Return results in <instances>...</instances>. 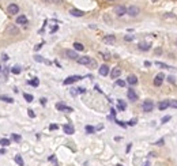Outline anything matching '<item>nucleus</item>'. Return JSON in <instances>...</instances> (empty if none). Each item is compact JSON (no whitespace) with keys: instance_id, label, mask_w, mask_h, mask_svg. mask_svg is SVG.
<instances>
[{"instance_id":"42","label":"nucleus","mask_w":177,"mask_h":166,"mask_svg":"<svg viewBox=\"0 0 177 166\" xmlns=\"http://www.w3.org/2000/svg\"><path fill=\"white\" fill-rule=\"evenodd\" d=\"M42 45H44V42H41V44H38V45H35L34 46V50H40L41 48H42Z\"/></svg>"},{"instance_id":"2","label":"nucleus","mask_w":177,"mask_h":166,"mask_svg":"<svg viewBox=\"0 0 177 166\" xmlns=\"http://www.w3.org/2000/svg\"><path fill=\"white\" fill-rule=\"evenodd\" d=\"M6 33L8 36H17V34H19V29H18L17 25H8L6 27Z\"/></svg>"},{"instance_id":"1","label":"nucleus","mask_w":177,"mask_h":166,"mask_svg":"<svg viewBox=\"0 0 177 166\" xmlns=\"http://www.w3.org/2000/svg\"><path fill=\"white\" fill-rule=\"evenodd\" d=\"M142 109H143V112H146V113L153 112V109H154V102L150 101V99H146V101L143 102V105H142Z\"/></svg>"},{"instance_id":"54","label":"nucleus","mask_w":177,"mask_h":166,"mask_svg":"<svg viewBox=\"0 0 177 166\" xmlns=\"http://www.w3.org/2000/svg\"><path fill=\"white\" fill-rule=\"evenodd\" d=\"M131 147H132V146H131V143H129V144H128V146H127V153H128L129 150H131Z\"/></svg>"},{"instance_id":"22","label":"nucleus","mask_w":177,"mask_h":166,"mask_svg":"<svg viewBox=\"0 0 177 166\" xmlns=\"http://www.w3.org/2000/svg\"><path fill=\"white\" fill-rule=\"evenodd\" d=\"M34 60H35V61H38V63L50 64V61H48V60H45V59H42V56H40V54H35V56H34Z\"/></svg>"},{"instance_id":"61","label":"nucleus","mask_w":177,"mask_h":166,"mask_svg":"<svg viewBox=\"0 0 177 166\" xmlns=\"http://www.w3.org/2000/svg\"><path fill=\"white\" fill-rule=\"evenodd\" d=\"M117 166H123V165H117Z\"/></svg>"},{"instance_id":"5","label":"nucleus","mask_w":177,"mask_h":166,"mask_svg":"<svg viewBox=\"0 0 177 166\" xmlns=\"http://www.w3.org/2000/svg\"><path fill=\"white\" fill-rule=\"evenodd\" d=\"M80 79H83L82 76H79V75H72V76H68L67 79H64V85H72V83H75V82L80 81Z\"/></svg>"},{"instance_id":"10","label":"nucleus","mask_w":177,"mask_h":166,"mask_svg":"<svg viewBox=\"0 0 177 166\" xmlns=\"http://www.w3.org/2000/svg\"><path fill=\"white\" fill-rule=\"evenodd\" d=\"M56 109H57V110H60V112H74V109H72V108L67 106V105H64V103H62V102L56 103Z\"/></svg>"},{"instance_id":"9","label":"nucleus","mask_w":177,"mask_h":166,"mask_svg":"<svg viewBox=\"0 0 177 166\" xmlns=\"http://www.w3.org/2000/svg\"><path fill=\"white\" fill-rule=\"evenodd\" d=\"M164 79H165V75L162 74V72H161V74H158V75H157V76L154 78V82H153V83H154V86L159 87V86L164 83Z\"/></svg>"},{"instance_id":"17","label":"nucleus","mask_w":177,"mask_h":166,"mask_svg":"<svg viewBox=\"0 0 177 166\" xmlns=\"http://www.w3.org/2000/svg\"><path fill=\"white\" fill-rule=\"evenodd\" d=\"M17 25H25L26 26L27 25V18H26V15H18L17 17Z\"/></svg>"},{"instance_id":"26","label":"nucleus","mask_w":177,"mask_h":166,"mask_svg":"<svg viewBox=\"0 0 177 166\" xmlns=\"http://www.w3.org/2000/svg\"><path fill=\"white\" fill-rule=\"evenodd\" d=\"M84 45L80 44V42H74V50H83Z\"/></svg>"},{"instance_id":"6","label":"nucleus","mask_w":177,"mask_h":166,"mask_svg":"<svg viewBox=\"0 0 177 166\" xmlns=\"http://www.w3.org/2000/svg\"><path fill=\"white\" fill-rule=\"evenodd\" d=\"M64 54H66L67 59H71V60H76V59L79 57V56H78V53H76V50H72V49L64 50Z\"/></svg>"},{"instance_id":"30","label":"nucleus","mask_w":177,"mask_h":166,"mask_svg":"<svg viewBox=\"0 0 177 166\" xmlns=\"http://www.w3.org/2000/svg\"><path fill=\"white\" fill-rule=\"evenodd\" d=\"M0 144H1L3 147H7V146H10V140L3 138V139H0Z\"/></svg>"},{"instance_id":"35","label":"nucleus","mask_w":177,"mask_h":166,"mask_svg":"<svg viewBox=\"0 0 177 166\" xmlns=\"http://www.w3.org/2000/svg\"><path fill=\"white\" fill-rule=\"evenodd\" d=\"M133 38H135L133 36H125V37H124V41H127V42H131V41H133Z\"/></svg>"},{"instance_id":"47","label":"nucleus","mask_w":177,"mask_h":166,"mask_svg":"<svg viewBox=\"0 0 177 166\" xmlns=\"http://www.w3.org/2000/svg\"><path fill=\"white\" fill-rule=\"evenodd\" d=\"M8 56H7V54H1V60H4V61H7V60H8Z\"/></svg>"},{"instance_id":"37","label":"nucleus","mask_w":177,"mask_h":166,"mask_svg":"<svg viewBox=\"0 0 177 166\" xmlns=\"http://www.w3.org/2000/svg\"><path fill=\"white\" fill-rule=\"evenodd\" d=\"M78 94H84V93H86V89H84V87H78Z\"/></svg>"},{"instance_id":"59","label":"nucleus","mask_w":177,"mask_h":166,"mask_svg":"<svg viewBox=\"0 0 177 166\" xmlns=\"http://www.w3.org/2000/svg\"><path fill=\"white\" fill-rule=\"evenodd\" d=\"M151 1H157V0H151Z\"/></svg>"},{"instance_id":"19","label":"nucleus","mask_w":177,"mask_h":166,"mask_svg":"<svg viewBox=\"0 0 177 166\" xmlns=\"http://www.w3.org/2000/svg\"><path fill=\"white\" fill-rule=\"evenodd\" d=\"M127 82H128V85H131V86L138 85V76H136V75H128Z\"/></svg>"},{"instance_id":"3","label":"nucleus","mask_w":177,"mask_h":166,"mask_svg":"<svg viewBox=\"0 0 177 166\" xmlns=\"http://www.w3.org/2000/svg\"><path fill=\"white\" fill-rule=\"evenodd\" d=\"M7 12H8V15H17V14L19 12V6L15 4V3L8 4V7H7Z\"/></svg>"},{"instance_id":"11","label":"nucleus","mask_w":177,"mask_h":166,"mask_svg":"<svg viewBox=\"0 0 177 166\" xmlns=\"http://www.w3.org/2000/svg\"><path fill=\"white\" fill-rule=\"evenodd\" d=\"M115 12L117 17H123V15H125L127 14V8L124 7V6H117L115 8Z\"/></svg>"},{"instance_id":"41","label":"nucleus","mask_w":177,"mask_h":166,"mask_svg":"<svg viewBox=\"0 0 177 166\" xmlns=\"http://www.w3.org/2000/svg\"><path fill=\"white\" fill-rule=\"evenodd\" d=\"M116 123H117V124H119L120 127H123V128H125V127H127V124H125V123L120 121V120H116Z\"/></svg>"},{"instance_id":"34","label":"nucleus","mask_w":177,"mask_h":166,"mask_svg":"<svg viewBox=\"0 0 177 166\" xmlns=\"http://www.w3.org/2000/svg\"><path fill=\"white\" fill-rule=\"evenodd\" d=\"M116 85L120 86V87H124V86H125V81H123V79H117V81H116Z\"/></svg>"},{"instance_id":"38","label":"nucleus","mask_w":177,"mask_h":166,"mask_svg":"<svg viewBox=\"0 0 177 166\" xmlns=\"http://www.w3.org/2000/svg\"><path fill=\"white\" fill-rule=\"evenodd\" d=\"M164 143H165L164 139H159V140H157L154 144H155V146H164Z\"/></svg>"},{"instance_id":"29","label":"nucleus","mask_w":177,"mask_h":166,"mask_svg":"<svg viewBox=\"0 0 177 166\" xmlns=\"http://www.w3.org/2000/svg\"><path fill=\"white\" fill-rule=\"evenodd\" d=\"M84 129H86V132H87V134H94V132H95V128H94V127H91V125H86V128H84Z\"/></svg>"},{"instance_id":"45","label":"nucleus","mask_w":177,"mask_h":166,"mask_svg":"<svg viewBox=\"0 0 177 166\" xmlns=\"http://www.w3.org/2000/svg\"><path fill=\"white\" fill-rule=\"evenodd\" d=\"M88 65H90V67H97V61H95V60H91Z\"/></svg>"},{"instance_id":"18","label":"nucleus","mask_w":177,"mask_h":166,"mask_svg":"<svg viewBox=\"0 0 177 166\" xmlns=\"http://www.w3.org/2000/svg\"><path fill=\"white\" fill-rule=\"evenodd\" d=\"M138 48L140 50H143V52H147V50H150L151 45L149 44V42H139V45H138Z\"/></svg>"},{"instance_id":"56","label":"nucleus","mask_w":177,"mask_h":166,"mask_svg":"<svg viewBox=\"0 0 177 166\" xmlns=\"http://www.w3.org/2000/svg\"><path fill=\"white\" fill-rule=\"evenodd\" d=\"M145 166H149V162H146V163H145Z\"/></svg>"},{"instance_id":"33","label":"nucleus","mask_w":177,"mask_h":166,"mask_svg":"<svg viewBox=\"0 0 177 166\" xmlns=\"http://www.w3.org/2000/svg\"><path fill=\"white\" fill-rule=\"evenodd\" d=\"M169 106L173 109H177V99H172V101H169Z\"/></svg>"},{"instance_id":"60","label":"nucleus","mask_w":177,"mask_h":166,"mask_svg":"<svg viewBox=\"0 0 177 166\" xmlns=\"http://www.w3.org/2000/svg\"><path fill=\"white\" fill-rule=\"evenodd\" d=\"M176 46H177V40H176Z\"/></svg>"},{"instance_id":"32","label":"nucleus","mask_w":177,"mask_h":166,"mask_svg":"<svg viewBox=\"0 0 177 166\" xmlns=\"http://www.w3.org/2000/svg\"><path fill=\"white\" fill-rule=\"evenodd\" d=\"M11 139H12L14 142H21V140H22V138H21L19 135H17V134H12V135H11Z\"/></svg>"},{"instance_id":"21","label":"nucleus","mask_w":177,"mask_h":166,"mask_svg":"<svg viewBox=\"0 0 177 166\" xmlns=\"http://www.w3.org/2000/svg\"><path fill=\"white\" fill-rule=\"evenodd\" d=\"M169 108V101H161L158 103V109L159 110H165V109Z\"/></svg>"},{"instance_id":"40","label":"nucleus","mask_w":177,"mask_h":166,"mask_svg":"<svg viewBox=\"0 0 177 166\" xmlns=\"http://www.w3.org/2000/svg\"><path fill=\"white\" fill-rule=\"evenodd\" d=\"M170 118H172V117H170V116H165L164 118L161 120V123H162V124H165V123H168L169 120H170Z\"/></svg>"},{"instance_id":"20","label":"nucleus","mask_w":177,"mask_h":166,"mask_svg":"<svg viewBox=\"0 0 177 166\" xmlns=\"http://www.w3.org/2000/svg\"><path fill=\"white\" fill-rule=\"evenodd\" d=\"M125 108H127V103L124 102L123 99H117V109L123 112V110H125Z\"/></svg>"},{"instance_id":"8","label":"nucleus","mask_w":177,"mask_h":166,"mask_svg":"<svg viewBox=\"0 0 177 166\" xmlns=\"http://www.w3.org/2000/svg\"><path fill=\"white\" fill-rule=\"evenodd\" d=\"M127 97H128V99L131 101V102L138 101V94H136V91H135L133 89H128V91H127Z\"/></svg>"},{"instance_id":"14","label":"nucleus","mask_w":177,"mask_h":166,"mask_svg":"<svg viewBox=\"0 0 177 166\" xmlns=\"http://www.w3.org/2000/svg\"><path fill=\"white\" fill-rule=\"evenodd\" d=\"M70 14L72 15V17L80 18V17H83V15H84V11H82V10H78V8H71L70 10Z\"/></svg>"},{"instance_id":"4","label":"nucleus","mask_w":177,"mask_h":166,"mask_svg":"<svg viewBox=\"0 0 177 166\" xmlns=\"http://www.w3.org/2000/svg\"><path fill=\"white\" fill-rule=\"evenodd\" d=\"M139 12H140V10L136 6H129L128 8H127V14H128L129 17H138Z\"/></svg>"},{"instance_id":"36","label":"nucleus","mask_w":177,"mask_h":166,"mask_svg":"<svg viewBox=\"0 0 177 166\" xmlns=\"http://www.w3.org/2000/svg\"><path fill=\"white\" fill-rule=\"evenodd\" d=\"M27 114H29V117H31V118H34V117H35L34 110H31V109H29V110H27Z\"/></svg>"},{"instance_id":"16","label":"nucleus","mask_w":177,"mask_h":166,"mask_svg":"<svg viewBox=\"0 0 177 166\" xmlns=\"http://www.w3.org/2000/svg\"><path fill=\"white\" fill-rule=\"evenodd\" d=\"M63 131H64V134H67V135H72L75 132V128L71 125V124H66V125H63Z\"/></svg>"},{"instance_id":"24","label":"nucleus","mask_w":177,"mask_h":166,"mask_svg":"<svg viewBox=\"0 0 177 166\" xmlns=\"http://www.w3.org/2000/svg\"><path fill=\"white\" fill-rule=\"evenodd\" d=\"M30 86H33V87H38V85H40V81H38V78H33L31 81L27 82Z\"/></svg>"},{"instance_id":"49","label":"nucleus","mask_w":177,"mask_h":166,"mask_svg":"<svg viewBox=\"0 0 177 166\" xmlns=\"http://www.w3.org/2000/svg\"><path fill=\"white\" fill-rule=\"evenodd\" d=\"M168 81H169V83H174V78H173V76H168Z\"/></svg>"},{"instance_id":"48","label":"nucleus","mask_w":177,"mask_h":166,"mask_svg":"<svg viewBox=\"0 0 177 166\" xmlns=\"http://www.w3.org/2000/svg\"><path fill=\"white\" fill-rule=\"evenodd\" d=\"M52 3H55V4H62L63 0H52Z\"/></svg>"},{"instance_id":"55","label":"nucleus","mask_w":177,"mask_h":166,"mask_svg":"<svg viewBox=\"0 0 177 166\" xmlns=\"http://www.w3.org/2000/svg\"><path fill=\"white\" fill-rule=\"evenodd\" d=\"M44 3H52V0H42Z\"/></svg>"},{"instance_id":"39","label":"nucleus","mask_w":177,"mask_h":166,"mask_svg":"<svg viewBox=\"0 0 177 166\" xmlns=\"http://www.w3.org/2000/svg\"><path fill=\"white\" fill-rule=\"evenodd\" d=\"M136 121H138L136 118H131V120H129V121H128V125L133 127V125H135V124H136Z\"/></svg>"},{"instance_id":"53","label":"nucleus","mask_w":177,"mask_h":166,"mask_svg":"<svg viewBox=\"0 0 177 166\" xmlns=\"http://www.w3.org/2000/svg\"><path fill=\"white\" fill-rule=\"evenodd\" d=\"M145 65H146V67H150L151 63H150V61H145Z\"/></svg>"},{"instance_id":"51","label":"nucleus","mask_w":177,"mask_h":166,"mask_svg":"<svg viewBox=\"0 0 177 166\" xmlns=\"http://www.w3.org/2000/svg\"><path fill=\"white\" fill-rule=\"evenodd\" d=\"M41 105H46V98H41Z\"/></svg>"},{"instance_id":"44","label":"nucleus","mask_w":177,"mask_h":166,"mask_svg":"<svg viewBox=\"0 0 177 166\" xmlns=\"http://www.w3.org/2000/svg\"><path fill=\"white\" fill-rule=\"evenodd\" d=\"M71 95H74V97H75V95H78V90H76V89H71Z\"/></svg>"},{"instance_id":"31","label":"nucleus","mask_w":177,"mask_h":166,"mask_svg":"<svg viewBox=\"0 0 177 166\" xmlns=\"http://www.w3.org/2000/svg\"><path fill=\"white\" fill-rule=\"evenodd\" d=\"M23 98L26 99V102H31V101H33V95H31V94H27V93H25V94H23Z\"/></svg>"},{"instance_id":"7","label":"nucleus","mask_w":177,"mask_h":166,"mask_svg":"<svg viewBox=\"0 0 177 166\" xmlns=\"http://www.w3.org/2000/svg\"><path fill=\"white\" fill-rule=\"evenodd\" d=\"M90 61H91V57H88V56H82V57L76 59V63L80 64V65H88Z\"/></svg>"},{"instance_id":"25","label":"nucleus","mask_w":177,"mask_h":166,"mask_svg":"<svg viewBox=\"0 0 177 166\" xmlns=\"http://www.w3.org/2000/svg\"><path fill=\"white\" fill-rule=\"evenodd\" d=\"M0 99L3 101V102H7V103H12L14 99L11 98V97H8V95H0Z\"/></svg>"},{"instance_id":"43","label":"nucleus","mask_w":177,"mask_h":166,"mask_svg":"<svg viewBox=\"0 0 177 166\" xmlns=\"http://www.w3.org/2000/svg\"><path fill=\"white\" fill-rule=\"evenodd\" d=\"M57 128H59V127L56 125V124H50V125H49V129H50V131H55V129H57Z\"/></svg>"},{"instance_id":"23","label":"nucleus","mask_w":177,"mask_h":166,"mask_svg":"<svg viewBox=\"0 0 177 166\" xmlns=\"http://www.w3.org/2000/svg\"><path fill=\"white\" fill-rule=\"evenodd\" d=\"M14 161L18 163V166H25V162H23V158L21 157V155H15V158H14Z\"/></svg>"},{"instance_id":"50","label":"nucleus","mask_w":177,"mask_h":166,"mask_svg":"<svg viewBox=\"0 0 177 166\" xmlns=\"http://www.w3.org/2000/svg\"><path fill=\"white\" fill-rule=\"evenodd\" d=\"M57 29H59V26H53L52 29H50V33H55L56 30H57Z\"/></svg>"},{"instance_id":"46","label":"nucleus","mask_w":177,"mask_h":166,"mask_svg":"<svg viewBox=\"0 0 177 166\" xmlns=\"http://www.w3.org/2000/svg\"><path fill=\"white\" fill-rule=\"evenodd\" d=\"M102 56H104V59H106V60H108V59H111V54L109 53H101Z\"/></svg>"},{"instance_id":"12","label":"nucleus","mask_w":177,"mask_h":166,"mask_svg":"<svg viewBox=\"0 0 177 166\" xmlns=\"http://www.w3.org/2000/svg\"><path fill=\"white\" fill-rule=\"evenodd\" d=\"M98 72H100L101 76H108L109 75V67L106 64H102L101 67H100V70H98Z\"/></svg>"},{"instance_id":"13","label":"nucleus","mask_w":177,"mask_h":166,"mask_svg":"<svg viewBox=\"0 0 177 166\" xmlns=\"http://www.w3.org/2000/svg\"><path fill=\"white\" fill-rule=\"evenodd\" d=\"M102 41L105 42V44H109V45H113L116 42V37L112 36V34H108V36H105L104 38H102Z\"/></svg>"},{"instance_id":"57","label":"nucleus","mask_w":177,"mask_h":166,"mask_svg":"<svg viewBox=\"0 0 177 166\" xmlns=\"http://www.w3.org/2000/svg\"><path fill=\"white\" fill-rule=\"evenodd\" d=\"M108 1H115V0H108Z\"/></svg>"},{"instance_id":"15","label":"nucleus","mask_w":177,"mask_h":166,"mask_svg":"<svg viewBox=\"0 0 177 166\" xmlns=\"http://www.w3.org/2000/svg\"><path fill=\"white\" fill-rule=\"evenodd\" d=\"M121 75V68H119V67H115L113 70L111 71V76H112V79H119V76Z\"/></svg>"},{"instance_id":"28","label":"nucleus","mask_w":177,"mask_h":166,"mask_svg":"<svg viewBox=\"0 0 177 166\" xmlns=\"http://www.w3.org/2000/svg\"><path fill=\"white\" fill-rule=\"evenodd\" d=\"M21 71H22V70H21V67H18V65H15V67L11 68V72H12L14 75H19Z\"/></svg>"},{"instance_id":"27","label":"nucleus","mask_w":177,"mask_h":166,"mask_svg":"<svg viewBox=\"0 0 177 166\" xmlns=\"http://www.w3.org/2000/svg\"><path fill=\"white\" fill-rule=\"evenodd\" d=\"M157 65L161 68H165V70H170V68H174V67H170V65H168V64H165V63H161V61H157Z\"/></svg>"},{"instance_id":"52","label":"nucleus","mask_w":177,"mask_h":166,"mask_svg":"<svg viewBox=\"0 0 177 166\" xmlns=\"http://www.w3.org/2000/svg\"><path fill=\"white\" fill-rule=\"evenodd\" d=\"M0 154H1V155L6 154V148H0Z\"/></svg>"},{"instance_id":"58","label":"nucleus","mask_w":177,"mask_h":166,"mask_svg":"<svg viewBox=\"0 0 177 166\" xmlns=\"http://www.w3.org/2000/svg\"><path fill=\"white\" fill-rule=\"evenodd\" d=\"M0 72H1V65H0Z\"/></svg>"}]
</instances>
